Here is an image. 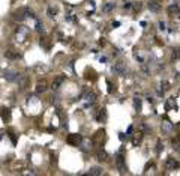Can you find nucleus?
Wrapping results in <instances>:
<instances>
[{
    "label": "nucleus",
    "mask_w": 180,
    "mask_h": 176,
    "mask_svg": "<svg viewBox=\"0 0 180 176\" xmlns=\"http://www.w3.org/2000/svg\"><path fill=\"white\" fill-rule=\"evenodd\" d=\"M27 17L35 18L33 12H32V11H30L29 8H20L17 12H15V18H17L18 21H23V20H26Z\"/></svg>",
    "instance_id": "nucleus-1"
},
{
    "label": "nucleus",
    "mask_w": 180,
    "mask_h": 176,
    "mask_svg": "<svg viewBox=\"0 0 180 176\" xmlns=\"http://www.w3.org/2000/svg\"><path fill=\"white\" fill-rule=\"evenodd\" d=\"M116 164H117V169H119L120 173L125 175V173H126V166H125V158H123L122 152L116 154Z\"/></svg>",
    "instance_id": "nucleus-2"
},
{
    "label": "nucleus",
    "mask_w": 180,
    "mask_h": 176,
    "mask_svg": "<svg viewBox=\"0 0 180 176\" xmlns=\"http://www.w3.org/2000/svg\"><path fill=\"white\" fill-rule=\"evenodd\" d=\"M83 140H84V139H83L81 134H69L68 139H66V142H68L69 144H72V146H80Z\"/></svg>",
    "instance_id": "nucleus-3"
},
{
    "label": "nucleus",
    "mask_w": 180,
    "mask_h": 176,
    "mask_svg": "<svg viewBox=\"0 0 180 176\" xmlns=\"http://www.w3.org/2000/svg\"><path fill=\"white\" fill-rule=\"evenodd\" d=\"M18 72L14 71V69H3V78L8 80V81H15L18 80Z\"/></svg>",
    "instance_id": "nucleus-4"
},
{
    "label": "nucleus",
    "mask_w": 180,
    "mask_h": 176,
    "mask_svg": "<svg viewBox=\"0 0 180 176\" xmlns=\"http://www.w3.org/2000/svg\"><path fill=\"white\" fill-rule=\"evenodd\" d=\"M161 130H162L164 134H171L174 131V124H171L170 120H164L162 125H161Z\"/></svg>",
    "instance_id": "nucleus-5"
},
{
    "label": "nucleus",
    "mask_w": 180,
    "mask_h": 176,
    "mask_svg": "<svg viewBox=\"0 0 180 176\" xmlns=\"http://www.w3.org/2000/svg\"><path fill=\"white\" fill-rule=\"evenodd\" d=\"M27 35H29V29H27V27H24V26L18 27V30H17V41L23 42L24 39H26Z\"/></svg>",
    "instance_id": "nucleus-6"
},
{
    "label": "nucleus",
    "mask_w": 180,
    "mask_h": 176,
    "mask_svg": "<svg viewBox=\"0 0 180 176\" xmlns=\"http://www.w3.org/2000/svg\"><path fill=\"white\" fill-rule=\"evenodd\" d=\"M149 9H150L152 12H159V11H161V3H159L158 0H150V2H149Z\"/></svg>",
    "instance_id": "nucleus-7"
},
{
    "label": "nucleus",
    "mask_w": 180,
    "mask_h": 176,
    "mask_svg": "<svg viewBox=\"0 0 180 176\" xmlns=\"http://www.w3.org/2000/svg\"><path fill=\"white\" fill-rule=\"evenodd\" d=\"M78 148H80V149H81L83 152H89L90 149H92V142H90V140H87V139H84V140L81 142V144H80Z\"/></svg>",
    "instance_id": "nucleus-8"
},
{
    "label": "nucleus",
    "mask_w": 180,
    "mask_h": 176,
    "mask_svg": "<svg viewBox=\"0 0 180 176\" xmlns=\"http://www.w3.org/2000/svg\"><path fill=\"white\" fill-rule=\"evenodd\" d=\"M113 71L119 72V74H122V76H125V74H126V68H125V65H123L122 62H117V63L113 66Z\"/></svg>",
    "instance_id": "nucleus-9"
},
{
    "label": "nucleus",
    "mask_w": 180,
    "mask_h": 176,
    "mask_svg": "<svg viewBox=\"0 0 180 176\" xmlns=\"http://www.w3.org/2000/svg\"><path fill=\"white\" fill-rule=\"evenodd\" d=\"M134 109H135L137 113H141V110H143V101H141V98H138V96L134 98Z\"/></svg>",
    "instance_id": "nucleus-10"
},
{
    "label": "nucleus",
    "mask_w": 180,
    "mask_h": 176,
    "mask_svg": "<svg viewBox=\"0 0 180 176\" xmlns=\"http://www.w3.org/2000/svg\"><path fill=\"white\" fill-rule=\"evenodd\" d=\"M179 167H180V164L174 158H168V159H167V169L174 170V169H179Z\"/></svg>",
    "instance_id": "nucleus-11"
},
{
    "label": "nucleus",
    "mask_w": 180,
    "mask_h": 176,
    "mask_svg": "<svg viewBox=\"0 0 180 176\" xmlns=\"http://www.w3.org/2000/svg\"><path fill=\"white\" fill-rule=\"evenodd\" d=\"M95 100H96V95H95V93H87V95H86V102H84V107H90V105L95 102Z\"/></svg>",
    "instance_id": "nucleus-12"
},
{
    "label": "nucleus",
    "mask_w": 180,
    "mask_h": 176,
    "mask_svg": "<svg viewBox=\"0 0 180 176\" xmlns=\"http://www.w3.org/2000/svg\"><path fill=\"white\" fill-rule=\"evenodd\" d=\"M65 78H66L65 76H59V77H57V78L54 80V83H53V89H54V90H57L60 86H62V83L65 81Z\"/></svg>",
    "instance_id": "nucleus-13"
},
{
    "label": "nucleus",
    "mask_w": 180,
    "mask_h": 176,
    "mask_svg": "<svg viewBox=\"0 0 180 176\" xmlns=\"http://www.w3.org/2000/svg\"><path fill=\"white\" fill-rule=\"evenodd\" d=\"M105 119H107V110L101 109L98 111V115H96V120L98 122H105Z\"/></svg>",
    "instance_id": "nucleus-14"
},
{
    "label": "nucleus",
    "mask_w": 180,
    "mask_h": 176,
    "mask_svg": "<svg viewBox=\"0 0 180 176\" xmlns=\"http://www.w3.org/2000/svg\"><path fill=\"white\" fill-rule=\"evenodd\" d=\"M87 175H89V176L102 175V169H101V167H90V169H89V172H87Z\"/></svg>",
    "instance_id": "nucleus-15"
},
{
    "label": "nucleus",
    "mask_w": 180,
    "mask_h": 176,
    "mask_svg": "<svg viewBox=\"0 0 180 176\" xmlns=\"http://www.w3.org/2000/svg\"><path fill=\"white\" fill-rule=\"evenodd\" d=\"M171 109H176L177 110V104H176V98H170V100L167 101V104H165V110L168 111V110Z\"/></svg>",
    "instance_id": "nucleus-16"
},
{
    "label": "nucleus",
    "mask_w": 180,
    "mask_h": 176,
    "mask_svg": "<svg viewBox=\"0 0 180 176\" xmlns=\"http://www.w3.org/2000/svg\"><path fill=\"white\" fill-rule=\"evenodd\" d=\"M107 159H108V154L104 149H99L98 151V161H107Z\"/></svg>",
    "instance_id": "nucleus-17"
},
{
    "label": "nucleus",
    "mask_w": 180,
    "mask_h": 176,
    "mask_svg": "<svg viewBox=\"0 0 180 176\" xmlns=\"http://www.w3.org/2000/svg\"><path fill=\"white\" fill-rule=\"evenodd\" d=\"M179 11H180L179 5H176V3H174V5H170V6H168V14H170V15H173V14H177Z\"/></svg>",
    "instance_id": "nucleus-18"
},
{
    "label": "nucleus",
    "mask_w": 180,
    "mask_h": 176,
    "mask_svg": "<svg viewBox=\"0 0 180 176\" xmlns=\"http://www.w3.org/2000/svg\"><path fill=\"white\" fill-rule=\"evenodd\" d=\"M36 32H38V33H44V32H45V27H44V24L39 20H36Z\"/></svg>",
    "instance_id": "nucleus-19"
},
{
    "label": "nucleus",
    "mask_w": 180,
    "mask_h": 176,
    "mask_svg": "<svg viewBox=\"0 0 180 176\" xmlns=\"http://www.w3.org/2000/svg\"><path fill=\"white\" fill-rule=\"evenodd\" d=\"M9 117H11V110L3 109V120H9Z\"/></svg>",
    "instance_id": "nucleus-20"
},
{
    "label": "nucleus",
    "mask_w": 180,
    "mask_h": 176,
    "mask_svg": "<svg viewBox=\"0 0 180 176\" xmlns=\"http://www.w3.org/2000/svg\"><path fill=\"white\" fill-rule=\"evenodd\" d=\"M156 148H158V149H156V152H158V154H161V152L164 151V144L161 143V140H158V143H156Z\"/></svg>",
    "instance_id": "nucleus-21"
},
{
    "label": "nucleus",
    "mask_w": 180,
    "mask_h": 176,
    "mask_svg": "<svg viewBox=\"0 0 180 176\" xmlns=\"http://www.w3.org/2000/svg\"><path fill=\"white\" fill-rule=\"evenodd\" d=\"M173 59H180V48L173 50Z\"/></svg>",
    "instance_id": "nucleus-22"
},
{
    "label": "nucleus",
    "mask_w": 180,
    "mask_h": 176,
    "mask_svg": "<svg viewBox=\"0 0 180 176\" xmlns=\"http://www.w3.org/2000/svg\"><path fill=\"white\" fill-rule=\"evenodd\" d=\"M114 8V3H108V5H105L102 8V11H105V12H108V11H111V9Z\"/></svg>",
    "instance_id": "nucleus-23"
},
{
    "label": "nucleus",
    "mask_w": 180,
    "mask_h": 176,
    "mask_svg": "<svg viewBox=\"0 0 180 176\" xmlns=\"http://www.w3.org/2000/svg\"><path fill=\"white\" fill-rule=\"evenodd\" d=\"M107 86H108V93L114 92V86H113V83L110 81V80H107Z\"/></svg>",
    "instance_id": "nucleus-24"
},
{
    "label": "nucleus",
    "mask_w": 180,
    "mask_h": 176,
    "mask_svg": "<svg viewBox=\"0 0 180 176\" xmlns=\"http://www.w3.org/2000/svg\"><path fill=\"white\" fill-rule=\"evenodd\" d=\"M45 90V84H38V87H36V92L38 93H41V92H44Z\"/></svg>",
    "instance_id": "nucleus-25"
},
{
    "label": "nucleus",
    "mask_w": 180,
    "mask_h": 176,
    "mask_svg": "<svg viewBox=\"0 0 180 176\" xmlns=\"http://www.w3.org/2000/svg\"><path fill=\"white\" fill-rule=\"evenodd\" d=\"M18 83L21 87H24V84H26V77H18Z\"/></svg>",
    "instance_id": "nucleus-26"
},
{
    "label": "nucleus",
    "mask_w": 180,
    "mask_h": 176,
    "mask_svg": "<svg viewBox=\"0 0 180 176\" xmlns=\"http://www.w3.org/2000/svg\"><path fill=\"white\" fill-rule=\"evenodd\" d=\"M9 137L12 140V144H17V135L14 134V133H9Z\"/></svg>",
    "instance_id": "nucleus-27"
},
{
    "label": "nucleus",
    "mask_w": 180,
    "mask_h": 176,
    "mask_svg": "<svg viewBox=\"0 0 180 176\" xmlns=\"http://www.w3.org/2000/svg\"><path fill=\"white\" fill-rule=\"evenodd\" d=\"M56 14H57V11H56V9H53V8H50L48 9V17H54V15H56Z\"/></svg>",
    "instance_id": "nucleus-28"
},
{
    "label": "nucleus",
    "mask_w": 180,
    "mask_h": 176,
    "mask_svg": "<svg viewBox=\"0 0 180 176\" xmlns=\"http://www.w3.org/2000/svg\"><path fill=\"white\" fill-rule=\"evenodd\" d=\"M5 56H6L8 59H15V57H17V54H14V53H11V51H6V53H5Z\"/></svg>",
    "instance_id": "nucleus-29"
},
{
    "label": "nucleus",
    "mask_w": 180,
    "mask_h": 176,
    "mask_svg": "<svg viewBox=\"0 0 180 176\" xmlns=\"http://www.w3.org/2000/svg\"><path fill=\"white\" fill-rule=\"evenodd\" d=\"M128 133H126V134H125V133H120V134H119V139H120V140H122V142H125V140H126V139H128Z\"/></svg>",
    "instance_id": "nucleus-30"
},
{
    "label": "nucleus",
    "mask_w": 180,
    "mask_h": 176,
    "mask_svg": "<svg viewBox=\"0 0 180 176\" xmlns=\"http://www.w3.org/2000/svg\"><path fill=\"white\" fill-rule=\"evenodd\" d=\"M161 87H164V90H168V89H170V83L164 81V83H161Z\"/></svg>",
    "instance_id": "nucleus-31"
},
{
    "label": "nucleus",
    "mask_w": 180,
    "mask_h": 176,
    "mask_svg": "<svg viewBox=\"0 0 180 176\" xmlns=\"http://www.w3.org/2000/svg\"><path fill=\"white\" fill-rule=\"evenodd\" d=\"M39 44H41V47H44L45 50H48V45H47V42H45V39H44V38L39 41Z\"/></svg>",
    "instance_id": "nucleus-32"
},
{
    "label": "nucleus",
    "mask_w": 180,
    "mask_h": 176,
    "mask_svg": "<svg viewBox=\"0 0 180 176\" xmlns=\"http://www.w3.org/2000/svg\"><path fill=\"white\" fill-rule=\"evenodd\" d=\"M159 29H161V30H165V23H164V21H159Z\"/></svg>",
    "instance_id": "nucleus-33"
},
{
    "label": "nucleus",
    "mask_w": 180,
    "mask_h": 176,
    "mask_svg": "<svg viewBox=\"0 0 180 176\" xmlns=\"http://www.w3.org/2000/svg\"><path fill=\"white\" fill-rule=\"evenodd\" d=\"M134 8H135V11H140V9H141V3H138V5H134Z\"/></svg>",
    "instance_id": "nucleus-34"
},
{
    "label": "nucleus",
    "mask_w": 180,
    "mask_h": 176,
    "mask_svg": "<svg viewBox=\"0 0 180 176\" xmlns=\"http://www.w3.org/2000/svg\"><path fill=\"white\" fill-rule=\"evenodd\" d=\"M74 20H75V18L72 17V15H68V17H66V21H74Z\"/></svg>",
    "instance_id": "nucleus-35"
},
{
    "label": "nucleus",
    "mask_w": 180,
    "mask_h": 176,
    "mask_svg": "<svg viewBox=\"0 0 180 176\" xmlns=\"http://www.w3.org/2000/svg\"><path fill=\"white\" fill-rule=\"evenodd\" d=\"M123 8H125V9H129V8H131V3H125V5H123Z\"/></svg>",
    "instance_id": "nucleus-36"
},
{
    "label": "nucleus",
    "mask_w": 180,
    "mask_h": 176,
    "mask_svg": "<svg viewBox=\"0 0 180 176\" xmlns=\"http://www.w3.org/2000/svg\"><path fill=\"white\" fill-rule=\"evenodd\" d=\"M132 131H134V128H132V126H129V128H128V134H131Z\"/></svg>",
    "instance_id": "nucleus-37"
},
{
    "label": "nucleus",
    "mask_w": 180,
    "mask_h": 176,
    "mask_svg": "<svg viewBox=\"0 0 180 176\" xmlns=\"http://www.w3.org/2000/svg\"><path fill=\"white\" fill-rule=\"evenodd\" d=\"M113 26H114V27H119L120 23H119V21H116V23H113Z\"/></svg>",
    "instance_id": "nucleus-38"
}]
</instances>
